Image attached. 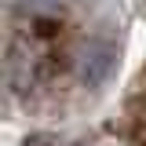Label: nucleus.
Masks as SVG:
<instances>
[{"mask_svg": "<svg viewBox=\"0 0 146 146\" xmlns=\"http://www.w3.org/2000/svg\"><path fill=\"white\" fill-rule=\"evenodd\" d=\"M117 44L113 40H84L80 48H77V58H73V66H77V77H80V84H88V88H102L113 70H117Z\"/></svg>", "mask_w": 146, "mask_h": 146, "instance_id": "f257e3e1", "label": "nucleus"}, {"mask_svg": "<svg viewBox=\"0 0 146 146\" xmlns=\"http://www.w3.org/2000/svg\"><path fill=\"white\" fill-rule=\"evenodd\" d=\"M62 4H66V0H15V7L26 11V15H51Z\"/></svg>", "mask_w": 146, "mask_h": 146, "instance_id": "f03ea898", "label": "nucleus"}]
</instances>
